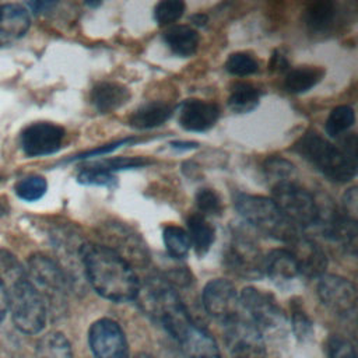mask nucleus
<instances>
[{
	"instance_id": "obj_35",
	"label": "nucleus",
	"mask_w": 358,
	"mask_h": 358,
	"mask_svg": "<svg viewBox=\"0 0 358 358\" xmlns=\"http://www.w3.org/2000/svg\"><path fill=\"white\" fill-rule=\"evenodd\" d=\"M196 206L201 215H220L222 211L221 199L213 189H200L196 193Z\"/></svg>"
},
{
	"instance_id": "obj_12",
	"label": "nucleus",
	"mask_w": 358,
	"mask_h": 358,
	"mask_svg": "<svg viewBox=\"0 0 358 358\" xmlns=\"http://www.w3.org/2000/svg\"><path fill=\"white\" fill-rule=\"evenodd\" d=\"M66 131L50 122H35L21 133V147L28 157L55 154L62 148Z\"/></svg>"
},
{
	"instance_id": "obj_25",
	"label": "nucleus",
	"mask_w": 358,
	"mask_h": 358,
	"mask_svg": "<svg viewBox=\"0 0 358 358\" xmlns=\"http://www.w3.org/2000/svg\"><path fill=\"white\" fill-rule=\"evenodd\" d=\"M324 76V70L320 67L302 66L292 69L287 73L284 80V87L288 92L302 94L313 88Z\"/></svg>"
},
{
	"instance_id": "obj_1",
	"label": "nucleus",
	"mask_w": 358,
	"mask_h": 358,
	"mask_svg": "<svg viewBox=\"0 0 358 358\" xmlns=\"http://www.w3.org/2000/svg\"><path fill=\"white\" fill-rule=\"evenodd\" d=\"M0 287L15 327L27 334L39 333L46 323V305L29 281L27 268L6 249H0Z\"/></svg>"
},
{
	"instance_id": "obj_5",
	"label": "nucleus",
	"mask_w": 358,
	"mask_h": 358,
	"mask_svg": "<svg viewBox=\"0 0 358 358\" xmlns=\"http://www.w3.org/2000/svg\"><path fill=\"white\" fill-rule=\"evenodd\" d=\"M27 273L29 281L42 296L46 309L55 315L63 312L67 292V277L62 267L49 256L35 253L28 260Z\"/></svg>"
},
{
	"instance_id": "obj_31",
	"label": "nucleus",
	"mask_w": 358,
	"mask_h": 358,
	"mask_svg": "<svg viewBox=\"0 0 358 358\" xmlns=\"http://www.w3.org/2000/svg\"><path fill=\"white\" fill-rule=\"evenodd\" d=\"M46 189H48V182L43 176H39V175L27 176L20 182H17L14 186L15 194L25 201L39 200L46 193Z\"/></svg>"
},
{
	"instance_id": "obj_11",
	"label": "nucleus",
	"mask_w": 358,
	"mask_h": 358,
	"mask_svg": "<svg viewBox=\"0 0 358 358\" xmlns=\"http://www.w3.org/2000/svg\"><path fill=\"white\" fill-rule=\"evenodd\" d=\"M203 305L210 316L224 324L239 316V294L235 285L224 278H215L203 289Z\"/></svg>"
},
{
	"instance_id": "obj_42",
	"label": "nucleus",
	"mask_w": 358,
	"mask_h": 358,
	"mask_svg": "<svg viewBox=\"0 0 358 358\" xmlns=\"http://www.w3.org/2000/svg\"><path fill=\"white\" fill-rule=\"evenodd\" d=\"M270 69L271 70H274V71H285L287 69H288V62H287V59L282 56V55H280V53H274L273 55V57H271V62H270Z\"/></svg>"
},
{
	"instance_id": "obj_24",
	"label": "nucleus",
	"mask_w": 358,
	"mask_h": 358,
	"mask_svg": "<svg viewBox=\"0 0 358 358\" xmlns=\"http://www.w3.org/2000/svg\"><path fill=\"white\" fill-rule=\"evenodd\" d=\"M337 8L333 1L319 0L308 4L303 13V21L313 32L327 31L336 18Z\"/></svg>"
},
{
	"instance_id": "obj_2",
	"label": "nucleus",
	"mask_w": 358,
	"mask_h": 358,
	"mask_svg": "<svg viewBox=\"0 0 358 358\" xmlns=\"http://www.w3.org/2000/svg\"><path fill=\"white\" fill-rule=\"evenodd\" d=\"M81 263L91 287L105 299L129 302L137 298L140 282L133 267L116 252L99 243L84 242Z\"/></svg>"
},
{
	"instance_id": "obj_48",
	"label": "nucleus",
	"mask_w": 358,
	"mask_h": 358,
	"mask_svg": "<svg viewBox=\"0 0 358 358\" xmlns=\"http://www.w3.org/2000/svg\"><path fill=\"white\" fill-rule=\"evenodd\" d=\"M4 214H6V210H4V207L0 204V217L4 215Z\"/></svg>"
},
{
	"instance_id": "obj_17",
	"label": "nucleus",
	"mask_w": 358,
	"mask_h": 358,
	"mask_svg": "<svg viewBox=\"0 0 358 358\" xmlns=\"http://www.w3.org/2000/svg\"><path fill=\"white\" fill-rule=\"evenodd\" d=\"M29 25L31 18L25 7L14 3L0 4V46L18 41Z\"/></svg>"
},
{
	"instance_id": "obj_19",
	"label": "nucleus",
	"mask_w": 358,
	"mask_h": 358,
	"mask_svg": "<svg viewBox=\"0 0 358 358\" xmlns=\"http://www.w3.org/2000/svg\"><path fill=\"white\" fill-rule=\"evenodd\" d=\"M130 98L129 90L117 83L102 81L91 91V101L99 113H109L124 105Z\"/></svg>"
},
{
	"instance_id": "obj_46",
	"label": "nucleus",
	"mask_w": 358,
	"mask_h": 358,
	"mask_svg": "<svg viewBox=\"0 0 358 358\" xmlns=\"http://www.w3.org/2000/svg\"><path fill=\"white\" fill-rule=\"evenodd\" d=\"M6 312H7V302H6L4 292H3V289H1V287H0V322L4 319Z\"/></svg>"
},
{
	"instance_id": "obj_32",
	"label": "nucleus",
	"mask_w": 358,
	"mask_h": 358,
	"mask_svg": "<svg viewBox=\"0 0 358 358\" xmlns=\"http://www.w3.org/2000/svg\"><path fill=\"white\" fill-rule=\"evenodd\" d=\"M225 70L232 76H250L259 70V63L249 53L236 52L227 59Z\"/></svg>"
},
{
	"instance_id": "obj_3",
	"label": "nucleus",
	"mask_w": 358,
	"mask_h": 358,
	"mask_svg": "<svg viewBox=\"0 0 358 358\" xmlns=\"http://www.w3.org/2000/svg\"><path fill=\"white\" fill-rule=\"evenodd\" d=\"M234 206L242 218L263 235L289 243L299 234V228L280 210L273 199L238 193Z\"/></svg>"
},
{
	"instance_id": "obj_44",
	"label": "nucleus",
	"mask_w": 358,
	"mask_h": 358,
	"mask_svg": "<svg viewBox=\"0 0 358 358\" xmlns=\"http://www.w3.org/2000/svg\"><path fill=\"white\" fill-rule=\"evenodd\" d=\"M55 3H48V1H36V3H28V6L35 11V13H39V11H43V8H48V7H52Z\"/></svg>"
},
{
	"instance_id": "obj_29",
	"label": "nucleus",
	"mask_w": 358,
	"mask_h": 358,
	"mask_svg": "<svg viewBox=\"0 0 358 358\" xmlns=\"http://www.w3.org/2000/svg\"><path fill=\"white\" fill-rule=\"evenodd\" d=\"M355 122L354 109L348 105L336 106L326 119L324 130L330 137H340L348 131Z\"/></svg>"
},
{
	"instance_id": "obj_22",
	"label": "nucleus",
	"mask_w": 358,
	"mask_h": 358,
	"mask_svg": "<svg viewBox=\"0 0 358 358\" xmlns=\"http://www.w3.org/2000/svg\"><path fill=\"white\" fill-rule=\"evenodd\" d=\"M164 41L173 53L187 57L196 53L200 36L197 31L189 25H172L164 32Z\"/></svg>"
},
{
	"instance_id": "obj_28",
	"label": "nucleus",
	"mask_w": 358,
	"mask_h": 358,
	"mask_svg": "<svg viewBox=\"0 0 358 358\" xmlns=\"http://www.w3.org/2000/svg\"><path fill=\"white\" fill-rule=\"evenodd\" d=\"M259 90L249 83H236L229 94L228 105L234 112L246 113L259 105Z\"/></svg>"
},
{
	"instance_id": "obj_45",
	"label": "nucleus",
	"mask_w": 358,
	"mask_h": 358,
	"mask_svg": "<svg viewBox=\"0 0 358 358\" xmlns=\"http://www.w3.org/2000/svg\"><path fill=\"white\" fill-rule=\"evenodd\" d=\"M171 147L173 148H185V150H190V148H196L197 143H190V141H172Z\"/></svg>"
},
{
	"instance_id": "obj_10",
	"label": "nucleus",
	"mask_w": 358,
	"mask_h": 358,
	"mask_svg": "<svg viewBox=\"0 0 358 358\" xmlns=\"http://www.w3.org/2000/svg\"><path fill=\"white\" fill-rule=\"evenodd\" d=\"M225 337L234 358H266L262 331L248 317L225 323Z\"/></svg>"
},
{
	"instance_id": "obj_8",
	"label": "nucleus",
	"mask_w": 358,
	"mask_h": 358,
	"mask_svg": "<svg viewBox=\"0 0 358 358\" xmlns=\"http://www.w3.org/2000/svg\"><path fill=\"white\" fill-rule=\"evenodd\" d=\"M241 306L248 313V319L262 330L277 329L284 324L285 316L277 301L271 294L257 289L255 287H246L239 295Z\"/></svg>"
},
{
	"instance_id": "obj_43",
	"label": "nucleus",
	"mask_w": 358,
	"mask_h": 358,
	"mask_svg": "<svg viewBox=\"0 0 358 358\" xmlns=\"http://www.w3.org/2000/svg\"><path fill=\"white\" fill-rule=\"evenodd\" d=\"M207 15L206 14H201V13H197V14H193L192 17H190V21L194 24V25H197V27H204L206 25V22H207Z\"/></svg>"
},
{
	"instance_id": "obj_6",
	"label": "nucleus",
	"mask_w": 358,
	"mask_h": 358,
	"mask_svg": "<svg viewBox=\"0 0 358 358\" xmlns=\"http://www.w3.org/2000/svg\"><path fill=\"white\" fill-rule=\"evenodd\" d=\"M271 192L275 204L298 228H309L317 224V201L298 182L277 186Z\"/></svg>"
},
{
	"instance_id": "obj_30",
	"label": "nucleus",
	"mask_w": 358,
	"mask_h": 358,
	"mask_svg": "<svg viewBox=\"0 0 358 358\" xmlns=\"http://www.w3.org/2000/svg\"><path fill=\"white\" fill-rule=\"evenodd\" d=\"M164 243L166 248V252L175 257L182 259L187 255L190 249V239L187 236V232L176 225H166L162 232Z\"/></svg>"
},
{
	"instance_id": "obj_23",
	"label": "nucleus",
	"mask_w": 358,
	"mask_h": 358,
	"mask_svg": "<svg viewBox=\"0 0 358 358\" xmlns=\"http://www.w3.org/2000/svg\"><path fill=\"white\" fill-rule=\"evenodd\" d=\"M186 224H187V236L190 239V245H193L199 256L206 255L215 239L214 227L200 213H194L189 215Z\"/></svg>"
},
{
	"instance_id": "obj_4",
	"label": "nucleus",
	"mask_w": 358,
	"mask_h": 358,
	"mask_svg": "<svg viewBox=\"0 0 358 358\" xmlns=\"http://www.w3.org/2000/svg\"><path fill=\"white\" fill-rule=\"evenodd\" d=\"M294 151L331 182L345 183L355 176L357 164L316 131H306L294 144Z\"/></svg>"
},
{
	"instance_id": "obj_20",
	"label": "nucleus",
	"mask_w": 358,
	"mask_h": 358,
	"mask_svg": "<svg viewBox=\"0 0 358 358\" xmlns=\"http://www.w3.org/2000/svg\"><path fill=\"white\" fill-rule=\"evenodd\" d=\"M264 274L273 282L284 284L299 275V270L288 249H274L264 256Z\"/></svg>"
},
{
	"instance_id": "obj_7",
	"label": "nucleus",
	"mask_w": 358,
	"mask_h": 358,
	"mask_svg": "<svg viewBox=\"0 0 358 358\" xmlns=\"http://www.w3.org/2000/svg\"><path fill=\"white\" fill-rule=\"evenodd\" d=\"M224 259L231 271L242 278L259 280L264 275V256L253 239L245 234L232 235Z\"/></svg>"
},
{
	"instance_id": "obj_13",
	"label": "nucleus",
	"mask_w": 358,
	"mask_h": 358,
	"mask_svg": "<svg viewBox=\"0 0 358 358\" xmlns=\"http://www.w3.org/2000/svg\"><path fill=\"white\" fill-rule=\"evenodd\" d=\"M317 295L322 303L333 313L350 315L355 310V287L344 277L336 274H323L319 278Z\"/></svg>"
},
{
	"instance_id": "obj_33",
	"label": "nucleus",
	"mask_w": 358,
	"mask_h": 358,
	"mask_svg": "<svg viewBox=\"0 0 358 358\" xmlns=\"http://www.w3.org/2000/svg\"><path fill=\"white\" fill-rule=\"evenodd\" d=\"M186 4L180 0H164L159 1L154 8L155 21L159 25H169L178 21L185 13Z\"/></svg>"
},
{
	"instance_id": "obj_15",
	"label": "nucleus",
	"mask_w": 358,
	"mask_h": 358,
	"mask_svg": "<svg viewBox=\"0 0 358 358\" xmlns=\"http://www.w3.org/2000/svg\"><path fill=\"white\" fill-rule=\"evenodd\" d=\"M288 252L296 262L299 274L309 278H320L327 267L324 250L312 239L298 235L289 243Z\"/></svg>"
},
{
	"instance_id": "obj_14",
	"label": "nucleus",
	"mask_w": 358,
	"mask_h": 358,
	"mask_svg": "<svg viewBox=\"0 0 358 358\" xmlns=\"http://www.w3.org/2000/svg\"><path fill=\"white\" fill-rule=\"evenodd\" d=\"M102 235H106V238L110 241V243L105 246L116 252L130 266L131 263L138 266H143L144 263H147L148 260L147 245L129 227L112 222L105 225Z\"/></svg>"
},
{
	"instance_id": "obj_18",
	"label": "nucleus",
	"mask_w": 358,
	"mask_h": 358,
	"mask_svg": "<svg viewBox=\"0 0 358 358\" xmlns=\"http://www.w3.org/2000/svg\"><path fill=\"white\" fill-rule=\"evenodd\" d=\"M186 358H221L214 338L196 323H192L178 338Z\"/></svg>"
},
{
	"instance_id": "obj_36",
	"label": "nucleus",
	"mask_w": 358,
	"mask_h": 358,
	"mask_svg": "<svg viewBox=\"0 0 358 358\" xmlns=\"http://www.w3.org/2000/svg\"><path fill=\"white\" fill-rule=\"evenodd\" d=\"M148 161L140 157H133V158H127V157H122V158H112V159H105L101 162H94L95 166L113 173L115 171H120V169H131V168H140L147 165Z\"/></svg>"
},
{
	"instance_id": "obj_27",
	"label": "nucleus",
	"mask_w": 358,
	"mask_h": 358,
	"mask_svg": "<svg viewBox=\"0 0 358 358\" xmlns=\"http://www.w3.org/2000/svg\"><path fill=\"white\" fill-rule=\"evenodd\" d=\"M263 172L271 189L285 183H294L298 179L295 166L281 157L267 158L263 165Z\"/></svg>"
},
{
	"instance_id": "obj_47",
	"label": "nucleus",
	"mask_w": 358,
	"mask_h": 358,
	"mask_svg": "<svg viewBox=\"0 0 358 358\" xmlns=\"http://www.w3.org/2000/svg\"><path fill=\"white\" fill-rule=\"evenodd\" d=\"M134 358H152L150 354H145V352H140V354H137Z\"/></svg>"
},
{
	"instance_id": "obj_38",
	"label": "nucleus",
	"mask_w": 358,
	"mask_h": 358,
	"mask_svg": "<svg viewBox=\"0 0 358 358\" xmlns=\"http://www.w3.org/2000/svg\"><path fill=\"white\" fill-rule=\"evenodd\" d=\"M291 322H292L294 333L299 338H306V337L310 336V333H312V322H310L309 316L301 308H295L292 310Z\"/></svg>"
},
{
	"instance_id": "obj_39",
	"label": "nucleus",
	"mask_w": 358,
	"mask_h": 358,
	"mask_svg": "<svg viewBox=\"0 0 358 358\" xmlns=\"http://www.w3.org/2000/svg\"><path fill=\"white\" fill-rule=\"evenodd\" d=\"M130 143H136V138L134 137H127V138H123V140H119V141H115V143H110V144H105V145H101V147L94 148L91 151L83 152V154L74 157L73 159H84V158H91V157H99V155L108 154V152L119 148L120 145H126V144H130Z\"/></svg>"
},
{
	"instance_id": "obj_21",
	"label": "nucleus",
	"mask_w": 358,
	"mask_h": 358,
	"mask_svg": "<svg viewBox=\"0 0 358 358\" xmlns=\"http://www.w3.org/2000/svg\"><path fill=\"white\" fill-rule=\"evenodd\" d=\"M173 108L165 102H147L137 108L129 117L131 127L138 130H148L164 124L172 115Z\"/></svg>"
},
{
	"instance_id": "obj_26",
	"label": "nucleus",
	"mask_w": 358,
	"mask_h": 358,
	"mask_svg": "<svg viewBox=\"0 0 358 358\" xmlns=\"http://www.w3.org/2000/svg\"><path fill=\"white\" fill-rule=\"evenodd\" d=\"M35 358H73L70 341L60 331L46 333L36 344Z\"/></svg>"
},
{
	"instance_id": "obj_41",
	"label": "nucleus",
	"mask_w": 358,
	"mask_h": 358,
	"mask_svg": "<svg viewBox=\"0 0 358 358\" xmlns=\"http://www.w3.org/2000/svg\"><path fill=\"white\" fill-rule=\"evenodd\" d=\"M350 159H352L355 162L357 159V136L354 133H348L345 134V137H343L340 140V147H338Z\"/></svg>"
},
{
	"instance_id": "obj_34",
	"label": "nucleus",
	"mask_w": 358,
	"mask_h": 358,
	"mask_svg": "<svg viewBox=\"0 0 358 358\" xmlns=\"http://www.w3.org/2000/svg\"><path fill=\"white\" fill-rule=\"evenodd\" d=\"M77 182L81 185H94V186H113L116 182V178L113 173L106 172L94 164L84 166L78 175H77Z\"/></svg>"
},
{
	"instance_id": "obj_9",
	"label": "nucleus",
	"mask_w": 358,
	"mask_h": 358,
	"mask_svg": "<svg viewBox=\"0 0 358 358\" xmlns=\"http://www.w3.org/2000/svg\"><path fill=\"white\" fill-rule=\"evenodd\" d=\"M90 348L95 358H129V345L119 323L103 317L88 330Z\"/></svg>"
},
{
	"instance_id": "obj_37",
	"label": "nucleus",
	"mask_w": 358,
	"mask_h": 358,
	"mask_svg": "<svg viewBox=\"0 0 358 358\" xmlns=\"http://www.w3.org/2000/svg\"><path fill=\"white\" fill-rule=\"evenodd\" d=\"M330 358H357L354 345L341 336H333L329 341Z\"/></svg>"
},
{
	"instance_id": "obj_16",
	"label": "nucleus",
	"mask_w": 358,
	"mask_h": 358,
	"mask_svg": "<svg viewBox=\"0 0 358 358\" xmlns=\"http://www.w3.org/2000/svg\"><path fill=\"white\" fill-rule=\"evenodd\" d=\"M220 116V108L214 102L203 99H186L178 112L179 124L189 131H206L211 129Z\"/></svg>"
},
{
	"instance_id": "obj_40",
	"label": "nucleus",
	"mask_w": 358,
	"mask_h": 358,
	"mask_svg": "<svg viewBox=\"0 0 358 358\" xmlns=\"http://www.w3.org/2000/svg\"><path fill=\"white\" fill-rule=\"evenodd\" d=\"M344 215L357 221V187H350L343 196Z\"/></svg>"
}]
</instances>
